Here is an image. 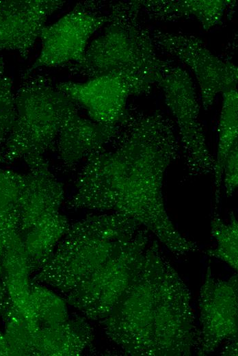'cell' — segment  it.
Listing matches in <instances>:
<instances>
[{
    "instance_id": "cell-2",
    "label": "cell",
    "mask_w": 238,
    "mask_h": 356,
    "mask_svg": "<svg viewBox=\"0 0 238 356\" xmlns=\"http://www.w3.org/2000/svg\"><path fill=\"white\" fill-rule=\"evenodd\" d=\"M106 335L134 356H187L198 334L191 293L165 259L157 240L142 266L109 314L101 320Z\"/></svg>"
},
{
    "instance_id": "cell-5",
    "label": "cell",
    "mask_w": 238,
    "mask_h": 356,
    "mask_svg": "<svg viewBox=\"0 0 238 356\" xmlns=\"http://www.w3.org/2000/svg\"><path fill=\"white\" fill-rule=\"evenodd\" d=\"M15 94L16 120L0 149V165L19 158L42 156L53 147L74 103L42 75L23 79Z\"/></svg>"
},
{
    "instance_id": "cell-22",
    "label": "cell",
    "mask_w": 238,
    "mask_h": 356,
    "mask_svg": "<svg viewBox=\"0 0 238 356\" xmlns=\"http://www.w3.org/2000/svg\"><path fill=\"white\" fill-rule=\"evenodd\" d=\"M15 94L0 55V149L8 138L16 120Z\"/></svg>"
},
{
    "instance_id": "cell-16",
    "label": "cell",
    "mask_w": 238,
    "mask_h": 356,
    "mask_svg": "<svg viewBox=\"0 0 238 356\" xmlns=\"http://www.w3.org/2000/svg\"><path fill=\"white\" fill-rule=\"evenodd\" d=\"M228 0L140 1L141 8L158 20L194 16L208 31L222 23Z\"/></svg>"
},
{
    "instance_id": "cell-26",
    "label": "cell",
    "mask_w": 238,
    "mask_h": 356,
    "mask_svg": "<svg viewBox=\"0 0 238 356\" xmlns=\"http://www.w3.org/2000/svg\"><path fill=\"white\" fill-rule=\"evenodd\" d=\"M4 234L0 233V277L2 274V254L3 248L7 242L8 238Z\"/></svg>"
},
{
    "instance_id": "cell-11",
    "label": "cell",
    "mask_w": 238,
    "mask_h": 356,
    "mask_svg": "<svg viewBox=\"0 0 238 356\" xmlns=\"http://www.w3.org/2000/svg\"><path fill=\"white\" fill-rule=\"evenodd\" d=\"M198 355L214 351L224 341H237V275L221 280L207 268L199 296Z\"/></svg>"
},
{
    "instance_id": "cell-10",
    "label": "cell",
    "mask_w": 238,
    "mask_h": 356,
    "mask_svg": "<svg viewBox=\"0 0 238 356\" xmlns=\"http://www.w3.org/2000/svg\"><path fill=\"white\" fill-rule=\"evenodd\" d=\"M153 42L185 64L196 76L203 108L208 110L216 96L237 88V67L215 55L198 37L182 33L156 30Z\"/></svg>"
},
{
    "instance_id": "cell-25",
    "label": "cell",
    "mask_w": 238,
    "mask_h": 356,
    "mask_svg": "<svg viewBox=\"0 0 238 356\" xmlns=\"http://www.w3.org/2000/svg\"><path fill=\"white\" fill-rule=\"evenodd\" d=\"M222 353L224 355H237V341L232 342Z\"/></svg>"
},
{
    "instance_id": "cell-7",
    "label": "cell",
    "mask_w": 238,
    "mask_h": 356,
    "mask_svg": "<svg viewBox=\"0 0 238 356\" xmlns=\"http://www.w3.org/2000/svg\"><path fill=\"white\" fill-rule=\"evenodd\" d=\"M108 21L94 1L78 3L58 21L45 26L40 35L42 47L33 64L22 73L23 79L40 68L81 64L91 36Z\"/></svg>"
},
{
    "instance_id": "cell-23",
    "label": "cell",
    "mask_w": 238,
    "mask_h": 356,
    "mask_svg": "<svg viewBox=\"0 0 238 356\" xmlns=\"http://www.w3.org/2000/svg\"><path fill=\"white\" fill-rule=\"evenodd\" d=\"M222 181L226 196H230L238 186V149L234 148L225 162Z\"/></svg>"
},
{
    "instance_id": "cell-19",
    "label": "cell",
    "mask_w": 238,
    "mask_h": 356,
    "mask_svg": "<svg viewBox=\"0 0 238 356\" xmlns=\"http://www.w3.org/2000/svg\"><path fill=\"white\" fill-rule=\"evenodd\" d=\"M25 179V175L0 169V231L18 230V203Z\"/></svg>"
},
{
    "instance_id": "cell-3",
    "label": "cell",
    "mask_w": 238,
    "mask_h": 356,
    "mask_svg": "<svg viewBox=\"0 0 238 356\" xmlns=\"http://www.w3.org/2000/svg\"><path fill=\"white\" fill-rule=\"evenodd\" d=\"M146 229L135 219L119 213L88 215L68 226L52 255L32 281L66 294Z\"/></svg>"
},
{
    "instance_id": "cell-20",
    "label": "cell",
    "mask_w": 238,
    "mask_h": 356,
    "mask_svg": "<svg viewBox=\"0 0 238 356\" xmlns=\"http://www.w3.org/2000/svg\"><path fill=\"white\" fill-rule=\"evenodd\" d=\"M30 293L38 328L53 326L69 318L66 301L42 283L31 280Z\"/></svg>"
},
{
    "instance_id": "cell-13",
    "label": "cell",
    "mask_w": 238,
    "mask_h": 356,
    "mask_svg": "<svg viewBox=\"0 0 238 356\" xmlns=\"http://www.w3.org/2000/svg\"><path fill=\"white\" fill-rule=\"evenodd\" d=\"M29 172L25 175L24 187L18 203L19 235L43 217L59 212L64 197L61 184L56 181L42 156L24 160Z\"/></svg>"
},
{
    "instance_id": "cell-12",
    "label": "cell",
    "mask_w": 238,
    "mask_h": 356,
    "mask_svg": "<svg viewBox=\"0 0 238 356\" xmlns=\"http://www.w3.org/2000/svg\"><path fill=\"white\" fill-rule=\"evenodd\" d=\"M64 3L60 0H0V50L17 51L26 59L47 18Z\"/></svg>"
},
{
    "instance_id": "cell-21",
    "label": "cell",
    "mask_w": 238,
    "mask_h": 356,
    "mask_svg": "<svg viewBox=\"0 0 238 356\" xmlns=\"http://www.w3.org/2000/svg\"><path fill=\"white\" fill-rule=\"evenodd\" d=\"M211 229L217 246L206 253L225 262L237 271L238 223L235 215L232 214L228 222L215 216L211 220Z\"/></svg>"
},
{
    "instance_id": "cell-9",
    "label": "cell",
    "mask_w": 238,
    "mask_h": 356,
    "mask_svg": "<svg viewBox=\"0 0 238 356\" xmlns=\"http://www.w3.org/2000/svg\"><path fill=\"white\" fill-rule=\"evenodd\" d=\"M55 86L83 107L91 120L120 126L130 116L127 110L129 98L148 93L152 84L135 75L109 73L89 78L84 82L64 81Z\"/></svg>"
},
{
    "instance_id": "cell-6",
    "label": "cell",
    "mask_w": 238,
    "mask_h": 356,
    "mask_svg": "<svg viewBox=\"0 0 238 356\" xmlns=\"http://www.w3.org/2000/svg\"><path fill=\"white\" fill-rule=\"evenodd\" d=\"M146 229L128 246L65 295L67 303L89 319L102 320L111 312L140 272L153 240Z\"/></svg>"
},
{
    "instance_id": "cell-14",
    "label": "cell",
    "mask_w": 238,
    "mask_h": 356,
    "mask_svg": "<svg viewBox=\"0 0 238 356\" xmlns=\"http://www.w3.org/2000/svg\"><path fill=\"white\" fill-rule=\"evenodd\" d=\"M119 128L81 116L73 103L63 119L55 147L63 164L71 168L104 149L119 134Z\"/></svg>"
},
{
    "instance_id": "cell-18",
    "label": "cell",
    "mask_w": 238,
    "mask_h": 356,
    "mask_svg": "<svg viewBox=\"0 0 238 356\" xmlns=\"http://www.w3.org/2000/svg\"><path fill=\"white\" fill-rule=\"evenodd\" d=\"M219 121V141L216 158L214 159V185L217 201L222 182L225 162L230 151L237 147L238 94L237 88L224 91Z\"/></svg>"
},
{
    "instance_id": "cell-4",
    "label": "cell",
    "mask_w": 238,
    "mask_h": 356,
    "mask_svg": "<svg viewBox=\"0 0 238 356\" xmlns=\"http://www.w3.org/2000/svg\"><path fill=\"white\" fill-rule=\"evenodd\" d=\"M140 1L110 4L103 31L88 44L83 61L70 64L74 75L89 78L124 73L157 84L172 66L157 53L151 34L139 22Z\"/></svg>"
},
{
    "instance_id": "cell-15",
    "label": "cell",
    "mask_w": 238,
    "mask_h": 356,
    "mask_svg": "<svg viewBox=\"0 0 238 356\" xmlns=\"http://www.w3.org/2000/svg\"><path fill=\"white\" fill-rule=\"evenodd\" d=\"M93 339L92 330L81 317L38 327L34 335V355H78Z\"/></svg>"
},
{
    "instance_id": "cell-24",
    "label": "cell",
    "mask_w": 238,
    "mask_h": 356,
    "mask_svg": "<svg viewBox=\"0 0 238 356\" xmlns=\"http://www.w3.org/2000/svg\"><path fill=\"white\" fill-rule=\"evenodd\" d=\"M11 355V351L4 334L0 331V355Z\"/></svg>"
},
{
    "instance_id": "cell-1",
    "label": "cell",
    "mask_w": 238,
    "mask_h": 356,
    "mask_svg": "<svg viewBox=\"0 0 238 356\" xmlns=\"http://www.w3.org/2000/svg\"><path fill=\"white\" fill-rule=\"evenodd\" d=\"M124 125L115 148L86 159L68 206L124 214L172 253L198 251L196 242L176 230L163 201L164 174L180 149L173 123L155 112L130 116Z\"/></svg>"
},
{
    "instance_id": "cell-17",
    "label": "cell",
    "mask_w": 238,
    "mask_h": 356,
    "mask_svg": "<svg viewBox=\"0 0 238 356\" xmlns=\"http://www.w3.org/2000/svg\"><path fill=\"white\" fill-rule=\"evenodd\" d=\"M69 224L59 212L49 214L20 235L30 274L36 272L52 255Z\"/></svg>"
},
{
    "instance_id": "cell-8",
    "label": "cell",
    "mask_w": 238,
    "mask_h": 356,
    "mask_svg": "<svg viewBox=\"0 0 238 356\" xmlns=\"http://www.w3.org/2000/svg\"><path fill=\"white\" fill-rule=\"evenodd\" d=\"M165 102L175 118L186 166L194 175L213 173L214 158L207 146L199 119V105L189 74L179 66H172L157 84Z\"/></svg>"
}]
</instances>
